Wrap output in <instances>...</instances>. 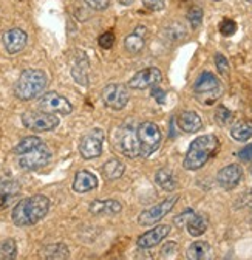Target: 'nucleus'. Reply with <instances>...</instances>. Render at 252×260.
<instances>
[{
	"mask_svg": "<svg viewBox=\"0 0 252 260\" xmlns=\"http://www.w3.org/2000/svg\"><path fill=\"white\" fill-rule=\"evenodd\" d=\"M48 211H50V199L45 197V195L36 193L20 200L14 206L11 212V220L16 226L20 228L33 226L39 223L42 218H45Z\"/></svg>",
	"mask_w": 252,
	"mask_h": 260,
	"instance_id": "f257e3e1",
	"label": "nucleus"
},
{
	"mask_svg": "<svg viewBox=\"0 0 252 260\" xmlns=\"http://www.w3.org/2000/svg\"><path fill=\"white\" fill-rule=\"evenodd\" d=\"M218 138L215 135H201L198 138H195L191 146H189V150L184 156L183 166L187 171H198L201 169L206 162L209 161L210 156H213V153L218 150Z\"/></svg>",
	"mask_w": 252,
	"mask_h": 260,
	"instance_id": "f03ea898",
	"label": "nucleus"
},
{
	"mask_svg": "<svg viewBox=\"0 0 252 260\" xmlns=\"http://www.w3.org/2000/svg\"><path fill=\"white\" fill-rule=\"evenodd\" d=\"M47 82H48V78L44 70L26 69L20 73L14 85V94L20 101H31L45 90Z\"/></svg>",
	"mask_w": 252,
	"mask_h": 260,
	"instance_id": "7ed1b4c3",
	"label": "nucleus"
},
{
	"mask_svg": "<svg viewBox=\"0 0 252 260\" xmlns=\"http://www.w3.org/2000/svg\"><path fill=\"white\" fill-rule=\"evenodd\" d=\"M222 91H223L222 84H220L218 78L210 72L201 73L200 78L197 79L195 85H194L195 98L204 106L213 104L218 98L222 96Z\"/></svg>",
	"mask_w": 252,
	"mask_h": 260,
	"instance_id": "20e7f679",
	"label": "nucleus"
},
{
	"mask_svg": "<svg viewBox=\"0 0 252 260\" xmlns=\"http://www.w3.org/2000/svg\"><path fill=\"white\" fill-rule=\"evenodd\" d=\"M136 132H138V140L141 144V156L147 158L153 152L158 150L161 140H163V135H161L160 127L155 122L146 121V122L139 124Z\"/></svg>",
	"mask_w": 252,
	"mask_h": 260,
	"instance_id": "39448f33",
	"label": "nucleus"
},
{
	"mask_svg": "<svg viewBox=\"0 0 252 260\" xmlns=\"http://www.w3.org/2000/svg\"><path fill=\"white\" fill-rule=\"evenodd\" d=\"M104 140H105V134L102 128H99V127L91 128L90 132H87L79 141L81 156L84 159H93V158L101 156L102 147H104Z\"/></svg>",
	"mask_w": 252,
	"mask_h": 260,
	"instance_id": "423d86ee",
	"label": "nucleus"
},
{
	"mask_svg": "<svg viewBox=\"0 0 252 260\" xmlns=\"http://www.w3.org/2000/svg\"><path fill=\"white\" fill-rule=\"evenodd\" d=\"M59 118L45 112H25L22 115V124L33 132H51L59 125Z\"/></svg>",
	"mask_w": 252,
	"mask_h": 260,
	"instance_id": "0eeeda50",
	"label": "nucleus"
},
{
	"mask_svg": "<svg viewBox=\"0 0 252 260\" xmlns=\"http://www.w3.org/2000/svg\"><path fill=\"white\" fill-rule=\"evenodd\" d=\"M38 106L41 112L51 113V115H70L73 112L71 103L65 96H62L56 91H48L42 94Z\"/></svg>",
	"mask_w": 252,
	"mask_h": 260,
	"instance_id": "6e6552de",
	"label": "nucleus"
},
{
	"mask_svg": "<svg viewBox=\"0 0 252 260\" xmlns=\"http://www.w3.org/2000/svg\"><path fill=\"white\" fill-rule=\"evenodd\" d=\"M51 161V152L47 147V144H42L41 147H36L23 155L17 156L19 166L25 171H36L44 166H47Z\"/></svg>",
	"mask_w": 252,
	"mask_h": 260,
	"instance_id": "1a4fd4ad",
	"label": "nucleus"
},
{
	"mask_svg": "<svg viewBox=\"0 0 252 260\" xmlns=\"http://www.w3.org/2000/svg\"><path fill=\"white\" fill-rule=\"evenodd\" d=\"M178 202V195H173V197H169L166 200H163L161 203L155 205L146 211H142L138 217V223L141 226H152L156 224L160 220H163L175 206V203Z\"/></svg>",
	"mask_w": 252,
	"mask_h": 260,
	"instance_id": "9d476101",
	"label": "nucleus"
},
{
	"mask_svg": "<svg viewBox=\"0 0 252 260\" xmlns=\"http://www.w3.org/2000/svg\"><path fill=\"white\" fill-rule=\"evenodd\" d=\"M130 100L129 88L124 84H109L102 90V101L112 110H122Z\"/></svg>",
	"mask_w": 252,
	"mask_h": 260,
	"instance_id": "9b49d317",
	"label": "nucleus"
},
{
	"mask_svg": "<svg viewBox=\"0 0 252 260\" xmlns=\"http://www.w3.org/2000/svg\"><path fill=\"white\" fill-rule=\"evenodd\" d=\"M118 147L121 150L122 155H125L127 158H136L141 156V144L138 140V132L132 127H124L119 135H118Z\"/></svg>",
	"mask_w": 252,
	"mask_h": 260,
	"instance_id": "f8f14e48",
	"label": "nucleus"
},
{
	"mask_svg": "<svg viewBox=\"0 0 252 260\" xmlns=\"http://www.w3.org/2000/svg\"><path fill=\"white\" fill-rule=\"evenodd\" d=\"M163 79V75L160 72V69L156 67H147L144 70H139L135 76H132V79L129 81V87L133 90H144L149 87H155L158 85Z\"/></svg>",
	"mask_w": 252,
	"mask_h": 260,
	"instance_id": "ddd939ff",
	"label": "nucleus"
},
{
	"mask_svg": "<svg viewBox=\"0 0 252 260\" xmlns=\"http://www.w3.org/2000/svg\"><path fill=\"white\" fill-rule=\"evenodd\" d=\"M88 69H90V63H88L87 54L81 50H76L75 56L71 57L70 72H71L73 79L82 87L88 85Z\"/></svg>",
	"mask_w": 252,
	"mask_h": 260,
	"instance_id": "4468645a",
	"label": "nucleus"
},
{
	"mask_svg": "<svg viewBox=\"0 0 252 260\" xmlns=\"http://www.w3.org/2000/svg\"><path fill=\"white\" fill-rule=\"evenodd\" d=\"M2 42L8 54H17L25 48L28 42V35L20 28H11L4 32Z\"/></svg>",
	"mask_w": 252,
	"mask_h": 260,
	"instance_id": "2eb2a0df",
	"label": "nucleus"
},
{
	"mask_svg": "<svg viewBox=\"0 0 252 260\" xmlns=\"http://www.w3.org/2000/svg\"><path fill=\"white\" fill-rule=\"evenodd\" d=\"M169 234H170V226L169 224H158V226H155L153 230H150V231L144 233L142 236H139L138 246L141 249H150V248L158 245L160 242H163Z\"/></svg>",
	"mask_w": 252,
	"mask_h": 260,
	"instance_id": "dca6fc26",
	"label": "nucleus"
},
{
	"mask_svg": "<svg viewBox=\"0 0 252 260\" xmlns=\"http://www.w3.org/2000/svg\"><path fill=\"white\" fill-rule=\"evenodd\" d=\"M241 177H243L241 168L238 165H229V166H225L223 169L218 171L217 181H218V184L222 186L223 189L231 190V189H234L240 183Z\"/></svg>",
	"mask_w": 252,
	"mask_h": 260,
	"instance_id": "f3484780",
	"label": "nucleus"
},
{
	"mask_svg": "<svg viewBox=\"0 0 252 260\" xmlns=\"http://www.w3.org/2000/svg\"><path fill=\"white\" fill-rule=\"evenodd\" d=\"M147 26L144 25H138L130 35H127L124 41V47L127 50V53L130 54H139L144 47H146V41H147Z\"/></svg>",
	"mask_w": 252,
	"mask_h": 260,
	"instance_id": "a211bd4d",
	"label": "nucleus"
},
{
	"mask_svg": "<svg viewBox=\"0 0 252 260\" xmlns=\"http://www.w3.org/2000/svg\"><path fill=\"white\" fill-rule=\"evenodd\" d=\"M20 193V184L14 178H0V211L8 208Z\"/></svg>",
	"mask_w": 252,
	"mask_h": 260,
	"instance_id": "6ab92c4d",
	"label": "nucleus"
},
{
	"mask_svg": "<svg viewBox=\"0 0 252 260\" xmlns=\"http://www.w3.org/2000/svg\"><path fill=\"white\" fill-rule=\"evenodd\" d=\"M176 121H178V127L186 134H195L203 127V121H201L200 115L192 110H186V112L179 113Z\"/></svg>",
	"mask_w": 252,
	"mask_h": 260,
	"instance_id": "aec40b11",
	"label": "nucleus"
},
{
	"mask_svg": "<svg viewBox=\"0 0 252 260\" xmlns=\"http://www.w3.org/2000/svg\"><path fill=\"white\" fill-rule=\"evenodd\" d=\"M88 211L93 215H116L122 211V205L118 200H94L90 203Z\"/></svg>",
	"mask_w": 252,
	"mask_h": 260,
	"instance_id": "412c9836",
	"label": "nucleus"
},
{
	"mask_svg": "<svg viewBox=\"0 0 252 260\" xmlns=\"http://www.w3.org/2000/svg\"><path fill=\"white\" fill-rule=\"evenodd\" d=\"M96 187H98V178L94 174H91L88 171H79L75 175V181H73V190L75 192L85 193V192H90Z\"/></svg>",
	"mask_w": 252,
	"mask_h": 260,
	"instance_id": "4be33fe9",
	"label": "nucleus"
},
{
	"mask_svg": "<svg viewBox=\"0 0 252 260\" xmlns=\"http://www.w3.org/2000/svg\"><path fill=\"white\" fill-rule=\"evenodd\" d=\"M42 260H67L70 257V248L65 243H51L39 251Z\"/></svg>",
	"mask_w": 252,
	"mask_h": 260,
	"instance_id": "5701e85b",
	"label": "nucleus"
},
{
	"mask_svg": "<svg viewBox=\"0 0 252 260\" xmlns=\"http://www.w3.org/2000/svg\"><path fill=\"white\" fill-rule=\"evenodd\" d=\"M186 257L187 260H212V246L206 240H197L187 248Z\"/></svg>",
	"mask_w": 252,
	"mask_h": 260,
	"instance_id": "b1692460",
	"label": "nucleus"
},
{
	"mask_svg": "<svg viewBox=\"0 0 252 260\" xmlns=\"http://www.w3.org/2000/svg\"><path fill=\"white\" fill-rule=\"evenodd\" d=\"M155 181H156V184H158L163 190H167V192L175 190L176 186H178V181H176L175 174L172 171L166 169V168H161L160 171H156Z\"/></svg>",
	"mask_w": 252,
	"mask_h": 260,
	"instance_id": "393cba45",
	"label": "nucleus"
},
{
	"mask_svg": "<svg viewBox=\"0 0 252 260\" xmlns=\"http://www.w3.org/2000/svg\"><path fill=\"white\" fill-rule=\"evenodd\" d=\"M231 137L238 143H246L252 138V122L250 121H240L232 125Z\"/></svg>",
	"mask_w": 252,
	"mask_h": 260,
	"instance_id": "a878e982",
	"label": "nucleus"
},
{
	"mask_svg": "<svg viewBox=\"0 0 252 260\" xmlns=\"http://www.w3.org/2000/svg\"><path fill=\"white\" fill-rule=\"evenodd\" d=\"M124 172H125V166H124V162L122 161H119V159H116V158H113V159H109L105 165H104V168H102V174H104V177L107 178V180H118V178H121L122 175H124Z\"/></svg>",
	"mask_w": 252,
	"mask_h": 260,
	"instance_id": "bb28decb",
	"label": "nucleus"
},
{
	"mask_svg": "<svg viewBox=\"0 0 252 260\" xmlns=\"http://www.w3.org/2000/svg\"><path fill=\"white\" fill-rule=\"evenodd\" d=\"M186 228H187L189 234H191L192 237H200L207 230V218L204 215L195 214L191 220H189V223L186 224Z\"/></svg>",
	"mask_w": 252,
	"mask_h": 260,
	"instance_id": "cd10ccee",
	"label": "nucleus"
},
{
	"mask_svg": "<svg viewBox=\"0 0 252 260\" xmlns=\"http://www.w3.org/2000/svg\"><path fill=\"white\" fill-rule=\"evenodd\" d=\"M42 144H45V143L41 138H38V137H25L14 147V153L19 156V155H23V153H26L29 150L36 149V147H41Z\"/></svg>",
	"mask_w": 252,
	"mask_h": 260,
	"instance_id": "c85d7f7f",
	"label": "nucleus"
},
{
	"mask_svg": "<svg viewBox=\"0 0 252 260\" xmlns=\"http://www.w3.org/2000/svg\"><path fill=\"white\" fill-rule=\"evenodd\" d=\"M17 257V245L14 239L0 242V260H14Z\"/></svg>",
	"mask_w": 252,
	"mask_h": 260,
	"instance_id": "c756f323",
	"label": "nucleus"
},
{
	"mask_svg": "<svg viewBox=\"0 0 252 260\" xmlns=\"http://www.w3.org/2000/svg\"><path fill=\"white\" fill-rule=\"evenodd\" d=\"M232 112L226 107V106H218L215 110V121L220 125H228L232 121Z\"/></svg>",
	"mask_w": 252,
	"mask_h": 260,
	"instance_id": "7c9ffc66",
	"label": "nucleus"
},
{
	"mask_svg": "<svg viewBox=\"0 0 252 260\" xmlns=\"http://www.w3.org/2000/svg\"><path fill=\"white\" fill-rule=\"evenodd\" d=\"M220 32H222L223 36L229 38L232 35H235V31H237V22L229 19V17H225L222 22H220Z\"/></svg>",
	"mask_w": 252,
	"mask_h": 260,
	"instance_id": "2f4dec72",
	"label": "nucleus"
},
{
	"mask_svg": "<svg viewBox=\"0 0 252 260\" xmlns=\"http://www.w3.org/2000/svg\"><path fill=\"white\" fill-rule=\"evenodd\" d=\"M187 20L194 28L200 26L203 22V10L200 7H191L187 11Z\"/></svg>",
	"mask_w": 252,
	"mask_h": 260,
	"instance_id": "473e14b6",
	"label": "nucleus"
},
{
	"mask_svg": "<svg viewBox=\"0 0 252 260\" xmlns=\"http://www.w3.org/2000/svg\"><path fill=\"white\" fill-rule=\"evenodd\" d=\"M215 65H217V69H218V72L222 73L223 76H228L229 75V70H231V67H229V62H228V59L223 56V54H215Z\"/></svg>",
	"mask_w": 252,
	"mask_h": 260,
	"instance_id": "72a5a7b5",
	"label": "nucleus"
},
{
	"mask_svg": "<svg viewBox=\"0 0 252 260\" xmlns=\"http://www.w3.org/2000/svg\"><path fill=\"white\" fill-rule=\"evenodd\" d=\"M194 215H195V214H194V211L187 209V211H184L183 214L176 215V217H175V220H173V223H175V226H178V228H184V226L189 223V220H191Z\"/></svg>",
	"mask_w": 252,
	"mask_h": 260,
	"instance_id": "f704fd0d",
	"label": "nucleus"
},
{
	"mask_svg": "<svg viewBox=\"0 0 252 260\" xmlns=\"http://www.w3.org/2000/svg\"><path fill=\"white\" fill-rule=\"evenodd\" d=\"M84 2L94 11H104L110 5V0H84Z\"/></svg>",
	"mask_w": 252,
	"mask_h": 260,
	"instance_id": "c9c22d12",
	"label": "nucleus"
},
{
	"mask_svg": "<svg viewBox=\"0 0 252 260\" xmlns=\"http://www.w3.org/2000/svg\"><path fill=\"white\" fill-rule=\"evenodd\" d=\"M98 42H99V45H101L102 48L109 50V48H112V47H113V44H115V35H113L112 31H105L104 35H101V36H99Z\"/></svg>",
	"mask_w": 252,
	"mask_h": 260,
	"instance_id": "e433bc0d",
	"label": "nucleus"
},
{
	"mask_svg": "<svg viewBox=\"0 0 252 260\" xmlns=\"http://www.w3.org/2000/svg\"><path fill=\"white\" fill-rule=\"evenodd\" d=\"M142 5L150 11H161L166 7V0H142Z\"/></svg>",
	"mask_w": 252,
	"mask_h": 260,
	"instance_id": "4c0bfd02",
	"label": "nucleus"
},
{
	"mask_svg": "<svg viewBox=\"0 0 252 260\" xmlns=\"http://www.w3.org/2000/svg\"><path fill=\"white\" fill-rule=\"evenodd\" d=\"M152 96H153V100H156V103H160V104L166 103V91L161 90L160 87H153L152 88Z\"/></svg>",
	"mask_w": 252,
	"mask_h": 260,
	"instance_id": "58836bf2",
	"label": "nucleus"
},
{
	"mask_svg": "<svg viewBox=\"0 0 252 260\" xmlns=\"http://www.w3.org/2000/svg\"><path fill=\"white\" fill-rule=\"evenodd\" d=\"M238 158L241 159V161H252V144H249V146H246V147H243L240 152H238Z\"/></svg>",
	"mask_w": 252,
	"mask_h": 260,
	"instance_id": "ea45409f",
	"label": "nucleus"
},
{
	"mask_svg": "<svg viewBox=\"0 0 252 260\" xmlns=\"http://www.w3.org/2000/svg\"><path fill=\"white\" fill-rule=\"evenodd\" d=\"M237 205H238L237 208H240V206H246V205H250V206H252V189H250V190H246V192L241 195Z\"/></svg>",
	"mask_w": 252,
	"mask_h": 260,
	"instance_id": "a19ab883",
	"label": "nucleus"
},
{
	"mask_svg": "<svg viewBox=\"0 0 252 260\" xmlns=\"http://www.w3.org/2000/svg\"><path fill=\"white\" fill-rule=\"evenodd\" d=\"M133 2H135V0H118V4L122 5V7H129V5H132Z\"/></svg>",
	"mask_w": 252,
	"mask_h": 260,
	"instance_id": "79ce46f5",
	"label": "nucleus"
},
{
	"mask_svg": "<svg viewBox=\"0 0 252 260\" xmlns=\"http://www.w3.org/2000/svg\"><path fill=\"white\" fill-rule=\"evenodd\" d=\"M246 2H252V0H246Z\"/></svg>",
	"mask_w": 252,
	"mask_h": 260,
	"instance_id": "37998d69",
	"label": "nucleus"
},
{
	"mask_svg": "<svg viewBox=\"0 0 252 260\" xmlns=\"http://www.w3.org/2000/svg\"><path fill=\"white\" fill-rule=\"evenodd\" d=\"M213 2H220V0H213Z\"/></svg>",
	"mask_w": 252,
	"mask_h": 260,
	"instance_id": "c03bdc74",
	"label": "nucleus"
},
{
	"mask_svg": "<svg viewBox=\"0 0 252 260\" xmlns=\"http://www.w3.org/2000/svg\"><path fill=\"white\" fill-rule=\"evenodd\" d=\"M250 174H252V168H250Z\"/></svg>",
	"mask_w": 252,
	"mask_h": 260,
	"instance_id": "a18cd8bd",
	"label": "nucleus"
}]
</instances>
